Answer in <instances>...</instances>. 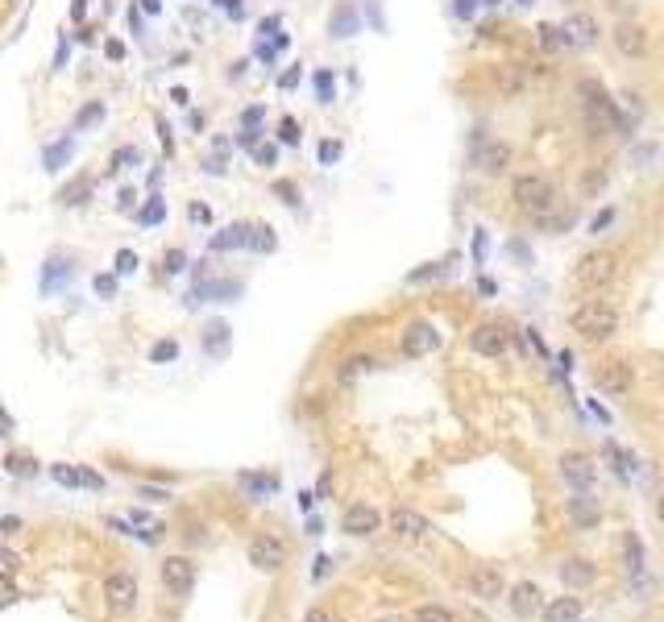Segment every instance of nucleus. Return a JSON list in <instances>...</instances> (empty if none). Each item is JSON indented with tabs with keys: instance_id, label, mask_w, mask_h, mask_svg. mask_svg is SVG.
Returning a JSON list of instances; mask_svg holds the SVG:
<instances>
[{
	"instance_id": "052dcab7",
	"label": "nucleus",
	"mask_w": 664,
	"mask_h": 622,
	"mask_svg": "<svg viewBox=\"0 0 664 622\" xmlns=\"http://www.w3.org/2000/svg\"><path fill=\"white\" fill-rule=\"evenodd\" d=\"M84 12H87V4H84V0H75V9H71V17H75V21H84Z\"/></svg>"
},
{
	"instance_id": "603ef678",
	"label": "nucleus",
	"mask_w": 664,
	"mask_h": 622,
	"mask_svg": "<svg viewBox=\"0 0 664 622\" xmlns=\"http://www.w3.org/2000/svg\"><path fill=\"white\" fill-rule=\"evenodd\" d=\"M295 84H299V67H295V71H287L283 79H278V87H283V92H291Z\"/></svg>"
},
{
	"instance_id": "1a4fd4ad",
	"label": "nucleus",
	"mask_w": 664,
	"mask_h": 622,
	"mask_svg": "<svg viewBox=\"0 0 664 622\" xmlns=\"http://www.w3.org/2000/svg\"><path fill=\"white\" fill-rule=\"evenodd\" d=\"M470 348L478 353V357H490V361H498V357H507V348H511V336H507V328L503 323H495V320H486V323H478L470 332Z\"/></svg>"
},
{
	"instance_id": "5fc2aeb1",
	"label": "nucleus",
	"mask_w": 664,
	"mask_h": 622,
	"mask_svg": "<svg viewBox=\"0 0 664 622\" xmlns=\"http://www.w3.org/2000/svg\"><path fill=\"white\" fill-rule=\"evenodd\" d=\"M478 12V0H457V17H473Z\"/></svg>"
},
{
	"instance_id": "3c124183",
	"label": "nucleus",
	"mask_w": 664,
	"mask_h": 622,
	"mask_svg": "<svg viewBox=\"0 0 664 622\" xmlns=\"http://www.w3.org/2000/svg\"><path fill=\"white\" fill-rule=\"evenodd\" d=\"M303 622H337V618H332V614H328V610H320V606H312V610H307V618H303Z\"/></svg>"
},
{
	"instance_id": "13d9d810",
	"label": "nucleus",
	"mask_w": 664,
	"mask_h": 622,
	"mask_svg": "<svg viewBox=\"0 0 664 622\" xmlns=\"http://www.w3.org/2000/svg\"><path fill=\"white\" fill-rule=\"evenodd\" d=\"M192 220H200V225H204V220H208V208H204V204H192Z\"/></svg>"
},
{
	"instance_id": "37998d69",
	"label": "nucleus",
	"mask_w": 664,
	"mask_h": 622,
	"mask_svg": "<svg viewBox=\"0 0 664 622\" xmlns=\"http://www.w3.org/2000/svg\"><path fill=\"white\" fill-rule=\"evenodd\" d=\"M225 336H229V328H225V323H212V328H208V348L217 353V348L225 345Z\"/></svg>"
},
{
	"instance_id": "6e6d98bb",
	"label": "nucleus",
	"mask_w": 664,
	"mask_h": 622,
	"mask_svg": "<svg viewBox=\"0 0 664 622\" xmlns=\"http://www.w3.org/2000/svg\"><path fill=\"white\" fill-rule=\"evenodd\" d=\"M217 4H220V9H225V12H233V17H242V0H217Z\"/></svg>"
},
{
	"instance_id": "a18cd8bd",
	"label": "nucleus",
	"mask_w": 664,
	"mask_h": 622,
	"mask_svg": "<svg viewBox=\"0 0 664 622\" xmlns=\"http://www.w3.org/2000/svg\"><path fill=\"white\" fill-rule=\"evenodd\" d=\"M611 220H615V208H603V212L590 220V233H603V228H611Z\"/></svg>"
},
{
	"instance_id": "f03ea898",
	"label": "nucleus",
	"mask_w": 664,
	"mask_h": 622,
	"mask_svg": "<svg viewBox=\"0 0 664 622\" xmlns=\"http://www.w3.org/2000/svg\"><path fill=\"white\" fill-rule=\"evenodd\" d=\"M578 96H581V108H586V129H590V137H606L611 129H627V120L619 117L615 100L606 96V87L598 84V79H581Z\"/></svg>"
},
{
	"instance_id": "2f4dec72",
	"label": "nucleus",
	"mask_w": 664,
	"mask_h": 622,
	"mask_svg": "<svg viewBox=\"0 0 664 622\" xmlns=\"http://www.w3.org/2000/svg\"><path fill=\"white\" fill-rule=\"evenodd\" d=\"M100 117H104V104H100V100H92V104L79 108V117H75V129H87V125H96Z\"/></svg>"
},
{
	"instance_id": "5701e85b",
	"label": "nucleus",
	"mask_w": 664,
	"mask_h": 622,
	"mask_svg": "<svg viewBox=\"0 0 664 622\" xmlns=\"http://www.w3.org/2000/svg\"><path fill=\"white\" fill-rule=\"evenodd\" d=\"M540 614L548 622H578L581 618V602L578 598H556V602H548Z\"/></svg>"
},
{
	"instance_id": "f8f14e48",
	"label": "nucleus",
	"mask_w": 664,
	"mask_h": 622,
	"mask_svg": "<svg viewBox=\"0 0 664 622\" xmlns=\"http://www.w3.org/2000/svg\"><path fill=\"white\" fill-rule=\"evenodd\" d=\"M104 598H109V610L112 614H133L137 606V577L117 569V573L104 577Z\"/></svg>"
},
{
	"instance_id": "aec40b11",
	"label": "nucleus",
	"mask_w": 664,
	"mask_h": 622,
	"mask_svg": "<svg viewBox=\"0 0 664 622\" xmlns=\"http://www.w3.org/2000/svg\"><path fill=\"white\" fill-rule=\"evenodd\" d=\"M387 523H390V531H395V536H403V539H420V536H428V531H432V527H428V519H423L420 511H411V506H395Z\"/></svg>"
},
{
	"instance_id": "c756f323",
	"label": "nucleus",
	"mask_w": 664,
	"mask_h": 622,
	"mask_svg": "<svg viewBox=\"0 0 664 622\" xmlns=\"http://www.w3.org/2000/svg\"><path fill=\"white\" fill-rule=\"evenodd\" d=\"M623 552H627V569H631V573H640V569H644V544H640V536L623 539Z\"/></svg>"
},
{
	"instance_id": "b1692460",
	"label": "nucleus",
	"mask_w": 664,
	"mask_h": 622,
	"mask_svg": "<svg viewBox=\"0 0 664 622\" xmlns=\"http://www.w3.org/2000/svg\"><path fill=\"white\" fill-rule=\"evenodd\" d=\"M328 29H332L337 37H353V34H357V12H353V4H340V9L332 12Z\"/></svg>"
},
{
	"instance_id": "a211bd4d",
	"label": "nucleus",
	"mask_w": 664,
	"mask_h": 622,
	"mask_svg": "<svg viewBox=\"0 0 664 622\" xmlns=\"http://www.w3.org/2000/svg\"><path fill=\"white\" fill-rule=\"evenodd\" d=\"M565 511H569V523L581 527V531L598 527V519H603V506H598V498H594L590 490H578V494H573Z\"/></svg>"
},
{
	"instance_id": "7c9ffc66",
	"label": "nucleus",
	"mask_w": 664,
	"mask_h": 622,
	"mask_svg": "<svg viewBox=\"0 0 664 622\" xmlns=\"http://www.w3.org/2000/svg\"><path fill=\"white\" fill-rule=\"evenodd\" d=\"M142 162V150L137 145H121L117 154H112V170H125V167H137Z\"/></svg>"
},
{
	"instance_id": "4d7b16f0",
	"label": "nucleus",
	"mask_w": 664,
	"mask_h": 622,
	"mask_svg": "<svg viewBox=\"0 0 664 622\" xmlns=\"http://www.w3.org/2000/svg\"><path fill=\"white\" fill-rule=\"evenodd\" d=\"M473 253H478V262H482V253H486V233H478V237H473Z\"/></svg>"
},
{
	"instance_id": "393cba45",
	"label": "nucleus",
	"mask_w": 664,
	"mask_h": 622,
	"mask_svg": "<svg viewBox=\"0 0 664 622\" xmlns=\"http://www.w3.org/2000/svg\"><path fill=\"white\" fill-rule=\"evenodd\" d=\"M250 250H258V253H270L278 245V237H275V228L270 225H250V241H245Z\"/></svg>"
},
{
	"instance_id": "f257e3e1",
	"label": "nucleus",
	"mask_w": 664,
	"mask_h": 622,
	"mask_svg": "<svg viewBox=\"0 0 664 622\" xmlns=\"http://www.w3.org/2000/svg\"><path fill=\"white\" fill-rule=\"evenodd\" d=\"M569 328L586 345H603V340H611L619 332V307L611 299H603V295H590V299L569 307Z\"/></svg>"
},
{
	"instance_id": "dca6fc26",
	"label": "nucleus",
	"mask_w": 664,
	"mask_h": 622,
	"mask_svg": "<svg viewBox=\"0 0 664 622\" xmlns=\"http://www.w3.org/2000/svg\"><path fill=\"white\" fill-rule=\"evenodd\" d=\"M561 29H565L569 46L581 50V46H594L598 37H603V29H598V21H594L590 12H569L565 21H561Z\"/></svg>"
},
{
	"instance_id": "72a5a7b5",
	"label": "nucleus",
	"mask_w": 664,
	"mask_h": 622,
	"mask_svg": "<svg viewBox=\"0 0 664 622\" xmlns=\"http://www.w3.org/2000/svg\"><path fill=\"white\" fill-rule=\"evenodd\" d=\"M606 456H611V461H615V473H623V478H627L631 469H635V461H631V456L623 453V448H619V444H606Z\"/></svg>"
},
{
	"instance_id": "8fccbe9b",
	"label": "nucleus",
	"mask_w": 664,
	"mask_h": 622,
	"mask_svg": "<svg viewBox=\"0 0 664 622\" xmlns=\"http://www.w3.org/2000/svg\"><path fill=\"white\" fill-rule=\"evenodd\" d=\"M258 120H262V108H245V112H242V125H245V129H254Z\"/></svg>"
},
{
	"instance_id": "f3484780",
	"label": "nucleus",
	"mask_w": 664,
	"mask_h": 622,
	"mask_svg": "<svg viewBox=\"0 0 664 622\" xmlns=\"http://www.w3.org/2000/svg\"><path fill=\"white\" fill-rule=\"evenodd\" d=\"M507 606L515 618H536V614L544 610V593L540 585H531V581H520V585L507 593Z\"/></svg>"
},
{
	"instance_id": "ea45409f",
	"label": "nucleus",
	"mask_w": 664,
	"mask_h": 622,
	"mask_svg": "<svg viewBox=\"0 0 664 622\" xmlns=\"http://www.w3.org/2000/svg\"><path fill=\"white\" fill-rule=\"evenodd\" d=\"M162 216H167V204H162V200H150V204L142 208V225H158Z\"/></svg>"
},
{
	"instance_id": "79ce46f5",
	"label": "nucleus",
	"mask_w": 664,
	"mask_h": 622,
	"mask_svg": "<svg viewBox=\"0 0 664 622\" xmlns=\"http://www.w3.org/2000/svg\"><path fill=\"white\" fill-rule=\"evenodd\" d=\"M133 270H137V253L121 250L117 253V274H133Z\"/></svg>"
},
{
	"instance_id": "58836bf2",
	"label": "nucleus",
	"mask_w": 664,
	"mask_h": 622,
	"mask_svg": "<svg viewBox=\"0 0 664 622\" xmlns=\"http://www.w3.org/2000/svg\"><path fill=\"white\" fill-rule=\"evenodd\" d=\"M170 357H179V345H175V340H158V345L150 348V361H170Z\"/></svg>"
},
{
	"instance_id": "680f3d73",
	"label": "nucleus",
	"mask_w": 664,
	"mask_h": 622,
	"mask_svg": "<svg viewBox=\"0 0 664 622\" xmlns=\"http://www.w3.org/2000/svg\"><path fill=\"white\" fill-rule=\"evenodd\" d=\"M142 9L145 12H158V9H162V0H142Z\"/></svg>"
},
{
	"instance_id": "cd10ccee",
	"label": "nucleus",
	"mask_w": 664,
	"mask_h": 622,
	"mask_svg": "<svg viewBox=\"0 0 664 622\" xmlns=\"http://www.w3.org/2000/svg\"><path fill=\"white\" fill-rule=\"evenodd\" d=\"M54 481H62V486H100L96 473H79V469L67 465H54Z\"/></svg>"
},
{
	"instance_id": "4c0bfd02",
	"label": "nucleus",
	"mask_w": 664,
	"mask_h": 622,
	"mask_svg": "<svg viewBox=\"0 0 664 622\" xmlns=\"http://www.w3.org/2000/svg\"><path fill=\"white\" fill-rule=\"evenodd\" d=\"M316 92H320V104H332V96H337V84H332V75H328V71L316 75Z\"/></svg>"
},
{
	"instance_id": "ddd939ff",
	"label": "nucleus",
	"mask_w": 664,
	"mask_h": 622,
	"mask_svg": "<svg viewBox=\"0 0 664 622\" xmlns=\"http://www.w3.org/2000/svg\"><path fill=\"white\" fill-rule=\"evenodd\" d=\"M158 573H162V585H167L175 598H187V593H192V585H195V564L187 561V556H167Z\"/></svg>"
},
{
	"instance_id": "f704fd0d",
	"label": "nucleus",
	"mask_w": 664,
	"mask_h": 622,
	"mask_svg": "<svg viewBox=\"0 0 664 622\" xmlns=\"http://www.w3.org/2000/svg\"><path fill=\"white\" fill-rule=\"evenodd\" d=\"M415 622H457V618H453L445 606H420V610H415Z\"/></svg>"
},
{
	"instance_id": "423d86ee",
	"label": "nucleus",
	"mask_w": 664,
	"mask_h": 622,
	"mask_svg": "<svg viewBox=\"0 0 664 622\" xmlns=\"http://www.w3.org/2000/svg\"><path fill=\"white\" fill-rule=\"evenodd\" d=\"M594 386H598L603 395H611V398H623V395H631V386H635V370H631L627 361L611 357V361H603V365L594 370Z\"/></svg>"
},
{
	"instance_id": "9d476101",
	"label": "nucleus",
	"mask_w": 664,
	"mask_h": 622,
	"mask_svg": "<svg viewBox=\"0 0 664 622\" xmlns=\"http://www.w3.org/2000/svg\"><path fill=\"white\" fill-rule=\"evenodd\" d=\"M611 42H615V50L623 59H648V50H652V34L640 21H619Z\"/></svg>"
},
{
	"instance_id": "e433bc0d",
	"label": "nucleus",
	"mask_w": 664,
	"mask_h": 622,
	"mask_svg": "<svg viewBox=\"0 0 664 622\" xmlns=\"http://www.w3.org/2000/svg\"><path fill=\"white\" fill-rule=\"evenodd\" d=\"M9 473L12 478H34L37 461H29V456H9Z\"/></svg>"
},
{
	"instance_id": "7ed1b4c3",
	"label": "nucleus",
	"mask_w": 664,
	"mask_h": 622,
	"mask_svg": "<svg viewBox=\"0 0 664 622\" xmlns=\"http://www.w3.org/2000/svg\"><path fill=\"white\" fill-rule=\"evenodd\" d=\"M615 278H619V258L611 250L581 253L578 266H573V282L581 291H590V295H603L606 287H615Z\"/></svg>"
},
{
	"instance_id": "0e129e2a",
	"label": "nucleus",
	"mask_w": 664,
	"mask_h": 622,
	"mask_svg": "<svg viewBox=\"0 0 664 622\" xmlns=\"http://www.w3.org/2000/svg\"><path fill=\"white\" fill-rule=\"evenodd\" d=\"M482 4H498V0H482Z\"/></svg>"
},
{
	"instance_id": "0eeeda50",
	"label": "nucleus",
	"mask_w": 664,
	"mask_h": 622,
	"mask_svg": "<svg viewBox=\"0 0 664 622\" xmlns=\"http://www.w3.org/2000/svg\"><path fill=\"white\" fill-rule=\"evenodd\" d=\"M436 345H440V328L432 320H411L403 328V336H398V353L403 357H428Z\"/></svg>"
},
{
	"instance_id": "2eb2a0df",
	"label": "nucleus",
	"mask_w": 664,
	"mask_h": 622,
	"mask_svg": "<svg viewBox=\"0 0 664 622\" xmlns=\"http://www.w3.org/2000/svg\"><path fill=\"white\" fill-rule=\"evenodd\" d=\"M340 531L345 536H374V531H382V515H378L374 506H365V503H357V506H349L345 515H340Z\"/></svg>"
},
{
	"instance_id": "c9c22d12",
	"label": "nucleus",
	"mask_w": 664,
	"mask_h": 622,
	"mask_svg": "<svg viewBox=\"0 0 664 622\" xmlns=\"http://www.w3.org/2000/svg\"><path fill=\"white\" fill-rule=\"evenodd\" d=\"M62 158H71V142H54V145H50V150H46V170H59Z\"/></svg>"
},
{
	"instance_id": "49530a36",
	"label": "nucleus",
	"mask_w": 664,
	"mask_h": 622,
	"mask_svg": "<svg viewBox=\"0 0 664 622\" xmlns=\"http://www.w3.org/2000/svg\"><path fill=\"white\" fill-rule=\"evenodd\" d=\"M337 158H340V142H324V145H320V162H324V167H332Z\"/></svg>"
},
{
	"instance_id": "864d4df0",
	"label": "nucleus",
	"mask_w": 664,
	"mask_h": 622,
	"mask_svg": "<svg viewBox=\"0 0 664 622\" xmlns=\"http://www.w3.org/2000/svg\"><path fill=\"white\" fill-rule=\"evenodd\" d=\"M96 291H100V295H112V291H117V278H109V274L96 278Z\"/></svg>"
},
{
	"instance_id": "09e8293b",
	"label": "nucleus",
	"mask_w": 664,
	"mask_h": 622,
	"mask_svg": "<svg viewBox=\"0 0 664 622\" xmlns=\"http://www.w3.org/2000/svg\"><path fill=\"white\" fill-rule=\"evenodd\" d=\"M12 602H17V589H12V581H0V610H9Z\"/></svg>"
},
{
	"instance_id": "473e14b6",
	"label": "nucleus",
	"mask_w": 664,
	"mask_h": 622,
	"mask_svg": "<svg viewBox=\"0 0 664 622\" xmlns=\"http://www.w3.org/2000/svg\"><path fill=\"white\" fill-rule=\"evenodd\" d=\"M17 569H21V556L9 548H0V581H12L17 577Z\"/></svg>"
},
{
	"instance_id": "c03bdc74",
	"label": "nucleus",
	"mask_w": 664,
	"mask_h": 622,
	"mask_svg": "<svg viewBox=\"0 0 664 622\" xmlns=\"http://www.w3.org/2000/svg\"><path fill=\"white\" fill-rule=\"evenodd\" d=\"M278 137H283V142H287V145H295V142H299V125H295V120H283V125H278Z\"/></svg>"
},
{
	"instance_id": "412c9836",
	"label": "nucleus",
	"mask_w": 664,
	"mask_h": 622,
	"mask_svg": "<svg viewBox=\"0 0 664 622\" xmlns=\"http://www.w3.org/2000/svg\"><path fill=\"white\" fill-rule=\"evenodd\" d=\"M573 220H578V212H573V208H561V200H556L553 208H544V212L531 216V225L540 228V233H569Z\"/></svg>"
},
{
	"instance_id": "9b49d317",
	"label": "nucleus",
	"mask_w": 664,
	"mask_h": 622,
	"mask_svg": "<svg viewBox=\"0 0 664 622\" xmlns=\"http://www.w3.org/2000/svg\"><path fill=\"white\" fill-rule=\"evenodd\" d=\"M245 556H250V564H254L258 573H278V569L287 564V544L278 536H254Z\"/></svg>"
},
{
	"instance_id": "4be33fe9",
	"label": "nucleus",
	"mask_w": 664,
	"mask_h": 622,
	"mask_svg": "<svg viewBox=\"0 0 664 622\" xmlns=\"http://www.w3.org/2000/svg\"><path fill=\"white\" fill-rule=\"evenodd\" d=\"M374 365H378V357H374V353H353V357H345V361H340L337 382H340V386L357 382L362 373H374Z\"/></svg>"
},
{
	"instance_id": "bb28decb",
	"label": "nucleus",
	"mask_w": 664,
	"mask_h": 622,
	"mask_svg": "<svg viewBox=\"0 0 664 622\" xmlns=\"http://www.w3.org/2000/svg\"><path fill=\"white\" fill-rule=\"evenodd\" d=\"M87 195H92V179H75L71 187H62L59 192V204L79 208V204H87Z\"/></svg>"
},
{
	"instance_id": "bf43d9fd",
	"label": "nucleus",
	"mask_w": 664,
	"mask_h": 622,
	"mask_svg": "<svg viewBox=\"0 0 664 622\" xmlns=\"http://www.w3.org/2000/svg\"><path fill=\"white\" fill-rule=\"evenodd\" d=\"M109 59H125V46H121V42H109Z\"/></svg>"
},
{
	"instance_id": "4468645a",
	"label": "nucleus",
	"mask_w": 664,
	"mask_h": 622,
	"mask_svg": "<svg viewBox=\"0 0 664 622\" xmlns=\"http://www.w3.org/2000/svg\"><path fill=\"white\" fill-rule=\"evenodd\" d=\"M556 469H561L565 486H573V490H590L594 478H598V465H594L586 453H565L556 461Z\"/></svg>"
},
{
	"instance_id": "a878e982",
	"label": "nucleus",
	"mask_w": 664,
	"mask_h": 622,
	"mask_svg": "<svg viewBox=\"0 0 664 622\" xmlns=\"http://www.w3.org/2000/svg\"><path fill=\"white\" fill-rule=\"evenodd\" d=\"M245 241H250V225H233V228H225V233L212 241V250H242Z\"/></svg>"
},
{
	"instance_id": "6e6552de",
	"label": "nucleus",
	"mask_w": 664,
	"mask_h": 622,
	"mask_svg": "<svg viewBox=\"0 0 664 622\" xmlns=\"http://www.w3.org/2000/svg\"><path fill=\"white\" fill-rule=\"evenodd\" d=\"M470 167H478L486 179H498V175L511 167V145L507 142H482V137H478L470 150Z\"/></svg>"
},
{
	"instance_id": "20e7f679",
	"label": "nucleus",
	"mask_w": 664,
	"mask_h": 622,
	"mask_svg": "<svg viewBox=\"0 0 664 622\" xmlns=\"http://www.w3.org/2000/svg\"><path fill=\"white\" fill-rule=\"evenodd\" d=\"M511 200H515V208L536 216V212L556 204V183L548 179V175H540V170H523V175H515V183H511Z\"/></svg>"
},
{
	"instance_id": "a19ab883",
	"label": "nucleus",
	"mask_w": 664,
	"mask_h": 622,
	"mask_svg": "<svg viewBox=\"0 0 664 622\" xmlns=\"http://www.w3.org/2000/svg\"><path fill=\"white\" fill-rule=\"evenodd\" d=\"M183 262H187V253H183V250H170V253H162V270H167V274H179V270H183Z\"/></svg>"
},
{
	"instance_id": "6ab92c4d",
	"label": "nucleus",
	"mask_w": 664,
	"mask_h": 622,
	"mask_svg": "<svg viewBox=\"0 0 664 622\" xmlns=\"http://www.w3.org/2000/svg\"><path fill=\"white\" fill-rule=\"evenodd\" d=\"M556 577H561L565 589H586V585H594L598 569H594V561H586V556H565L561 569H556Z\"/></svg>"
},
{
	"instance_id": "39448f33",
	"label": "nucleus",
	"mask_w": 664,
	"mask_h": 622,
	"mask_svg": "<svg viewBox=\"0 0 664 622\" xmlns=\"http://www.w3.org/2000/svg\"><path fill=\"white\" fill-rule=\"evenodd\" d=\"M465 589H470V598H478V602H498L507 593L503 569H498V564H473L470 573H465Z\"/></svg>"
},
{
	"instance_id": "e2e57ef3",
	"label": "nucleus",
	"mask_w": 664,
	"mask_h": 622,
	"mask_svg": "<svg viewBox=\"0 0 664 622\" xmlns=\"http://www.w3.org/2000/svg\"><path fill=\"white\" fill-rule=\"evenodd\" d=\"M515 4H536V0H515Z\"/></svg>"
},
{
	"instance_id": "c85d7f7f",
	"label": "nucleus",
	"mask_w": 664,
	"mask_h": 622,
	"mask_svg": "<svg viewBox=\"0 0 664 622\" xmlns=\"http://www.w3.org/2000/svg\"><path fill=\"white\" fill-rule=\"evenodd\" d=\"M540 46H548V50H573L561 25H540Z\"/></svg>"
},
{
	"instance_id": "de8ad7c7",
	"label": "nucleus",
	"mask_w": 664,
	"mask_h": 622,
	"mask_svg": "<svg viewBox=\"0 0 664 622\" xmlns=\"http://www.w3.org/2000/svg\"><path fill=\"white\" fill-rule=\"evenodd\" d=\"M275 158H278L275 145H258V150H254V162H258V167H270Z\"/></svg>"
}]
</instances>
